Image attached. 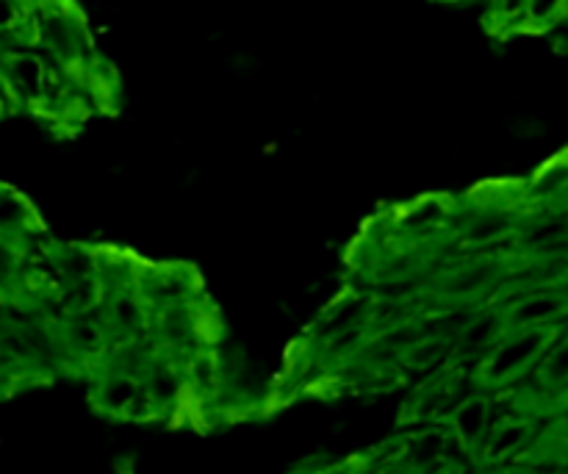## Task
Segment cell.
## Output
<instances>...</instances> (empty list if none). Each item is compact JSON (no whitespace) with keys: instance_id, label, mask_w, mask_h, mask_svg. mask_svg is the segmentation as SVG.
Here are the masks:
<instances>
[{"instance_id":"obj_1","label":"cell","mask_w":568,"mask_h":474,"mask_svg":"<svg viewBox=\"0 0 568 474\" xmlns=\"http://www.w3.org/2000/svg\"><path fill=\"white\" fill-rule=\"evenodd\" d=\"M564 327H536V331H508L497 347L477 364V381L486 389H508L538 370L549 344Z\"/></svg>"},{"instance_id":"obj_2","label":"cell","mask_w":568,"mask_h":474,"mask_svg":"<svg viewBox=\"0 0 568 474\" xmlns=\"http://www.w3.org/2000/svg\"><path fill=\"white\" fill-rule=\"evenodd\" d=\"M508 272V255H471V259L460 261V264L447 266L444 275L436 281V286H433V294L442 303L453 305V309H460V305L464 309H477L480 303H494V297L503 292Z\"/></svg>"},{"instance_id":"obj_3","label":"cell","mask_w":568,"mask_h":474,"mask_svg":"<svg viewBox=\"0 0 568 474\" xmlns=\"http://www.w3.org/2000/svg\"><path fill=\"white\" fill-rule=\"evenodd\" d=\"M55 331H59L61 350H64L67 370H81L94 375L114 350V339H111L100 311L55 316Z\"/></svg>"},{"instance_id":"obj_4","label":"cell","mask_w":568,"mask_h":474,"mask_svg":"<svg viewBox=\"0 0 568 474\" xmlns=\"http://www.w3.org/2000/svg\"><path fill=\"white\" fill-rule=\"evenodd\" d=\"M92 405L111 420H150L155 416L153 403L144 392V381L136 372L103 364L94 372Z\"/></svg>"},{"instance_id":"obj_5","label":"cell","mask_w":568,"mask_h":474,"mask_svg":"<svg viewBox=\"0 0 568 474\" xmlns=\"http://www.w3.org/2000/svg\"><path fill=\"white\" fill-rule=\"evenodd\" d=\"M527 211L530 209H510V205L483 203H477L475 209H466L464 222L455 225L460 248L480 255L494 248H505L508 242L516 244V236H519Z\"/></svg>"},{"instance_id":"obj_6","label":"cell","mask_w":568,"mask_h":474,"mask_svg":"<svg viewBox=\"0 0 568 474\" xmlns=\"http://www.w3.org/2000/svg\"><path fill=\"white\" fill-rule=\"evenodd\" d=\"M505 309L510 331H536V327H560L568 320V289H530L510 294L499 303Z\"/></svg>"},{"instance_id":"obj_7","label":"cell","mask_w":568,"mask_h":474,"mask_svg":"<svg viewBox=\"0 0 568 474\" xmlns=\"http://www.w3.org/2000/svg\"><path fill=\"white\" fill-rule=\"evenodd\" d=\"M136 286L148 300L150 311L175 309V305L200 303V281L189 266H139Z\"/></svg>"},{"instance_id":"obj_8","label":"cell","mask_w":568,"mask_h":474,"mask_svg":"<svg viewBox=\"0 0 568 474\" xmlns=\"http://www.w3.org/2000/svg\"><path fill=\"white\" fill-rule=\"evenodd\" d=\"M508 320H505V309L499 303H486L477 305L471 311V316L466 320V325L460 327V333L453 342V353L458 359H477L483 361L494 347L499 344V339L508 333Z\"/></svg>"},{"instance_id":"obj_9","label":"cell","mask_w":568,"mask_h":474,"mask_svg":"<svg viewBox=\"0 0 568 474\" xmlns=\"http://www.w3.org/2000/svg\"><path fill=\"white\" fill-rule=\"evenodd\" d=\"M449 431L458 438L460 447H466L469 453H480L483 444H486L491 427V400L486 394H471V397L460 400L455 405L453 414L447 416Z\"/></svg>"},{"instance_id":"obj_10","label":"cell","mask_w":568,"mask_h":474,"mask_svg":"<svg viewBox=\"0 0 568 474\" xmlns=\"http://www.w3.org/2000/svg\"><path fill=\"white\" fill-rule=\"evenodd\" d=\"M394 228L410 239L427 236V233H436L442 228H453L455 231V209L447 200H419V203L397 211Z\"/></svg>"},{"instance_id":"obj_11","label":"cell","mask_w":568,"mask_h":474,"mask_svg":"<svg viewBox=\"0 0 568 474\" xmlns=\"http://www.w3.org/2000/svg\"><path fill=\"white\" fill-rule=\"evenodd\" d=\"M530 438H532V420H527V416L505 420L503 425H497L491 433H488L480 455L483 461H488V464H505V461L516 458L521 450L530 447Z\"/></svg>"},{"instance_id":"obj_12","label":"cell","mask_w":568,"mask_h":474,"mask_svg":"<svg viewBox=\"0 0 568 474\" xmlns=\"http://www.w3.org/2000/svg\"><path fill=\"white\" fill-rule=\"evenodd\" d=\"M532 375H536L538 392L544 397L568 403V331H560L555 336V342L549 344L547 355H544Z\"/></svg>"},{"instance_id":"obj_13","label":"cell","mask_w":568,"mask_h":474,"mask_svg":"<svg viewBox=\"0 0 568 474\" xmlns=\"http://www.w3.org/2000/svg\"><path fill=\"white\" fill-rule=\"evenodd\" d=\"M28 255L26 244L0 236V303H26Z\"/></svg>"},{"instance_id":"obj_14","label":"cell","mask_w":568,"mask_h":474,"mask_svg":"<svg viewBox=\"0 0 568 474\" xmlns=\"http://www.w3.org/2000/svg\"><path fill=\"white\" fill-rule=\"evenodd\" d=\"M39 228H42V222H39L37 209L20 192L0 186V236L26 244L28 236L37 233Z\"/></svg>"},{"instance_id":"obj_15","label":"cell","mask_w":568,"mask_h":474,"mask_svg":"<svg viewBox=\"0 0 568 474\" xmlns=\"http://www.w3.org/2000/svg\"><path fill=\"white\" fill-rule=\"evenodd\" d=\"M9 78L17 87V92L37 98L44 87V70L33 56H11L9 59Z\"/></svg>"},{"instance_id":"obj_16","label":"cell","mask_w":568,"mask_h":474,"mask_svg":"<svg viewBox=\"0 0 568 474\" xmlns=\"http://www.w3.org/2000/svg\"><path fill=\"white\" fill-rule=\"evenodd\" d=\"M20 20V6L17 0H0V31H9Z\"/></svg>"},{"instance_id":"obj_17","label":"cell","mask_w":568,"mask_h":474,"mask_svg":"<svg viewBox=\"0 0 568 474\" xmlns=\"http://www.w3.org/2000/svg\"><path fill=\"white\" fill-rule=\"evenodd\" d=\"M436 474H458V472H453V470H447V472H436Z\"/></svg>"}]
</instances>
